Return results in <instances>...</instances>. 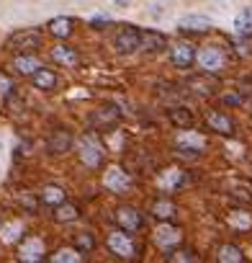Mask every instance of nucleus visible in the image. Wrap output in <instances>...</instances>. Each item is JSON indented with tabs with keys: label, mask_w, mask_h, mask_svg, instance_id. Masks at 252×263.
Instances as JSON below:
<instances>
[{
	"label": "nucleus",
	"mask_w": 252,
	"mask_h": 263,
	"mask_svg": "<svg viewBox=\"0 0 252 263\" xmlns=\"http://www.w3.org/2000/svg\"><path fill=\"white\" fill-rule=\"evenodd\" d=\"M77 155H80V163L85 165V168H100L103 165V160H106V147L100 145V140L95 137V135H85L82 140H80V145H77Z\"/></svg>",
	"instance_id": "obj_1"
},
{
	"label": "nucleus",
	"mask_w": 252,
	"mask_h": 263,
	"mask_svg": "<svg viewBox=\"0 0 252 263\" xmlns=\"http://www.w3.org/2000/svg\"><path fill=\"white\" fill-rule=\"evenodd\" d=\"M41 42H44L41 31H36V29H24V31L11 34L8 42H6V47H8L13 54H26V52H36V49L41 47Z\"/></svg>",
	"instance_id": "obj_2"
},
{
	"label": "nucleus",
	"mask_w": 252,
	"mask_h": 263,
	"mask_svg": "<svg viewBox=\"0 0 252 263\" xmlns=\"http://www.w3.org/2000/svg\"><path fill=\"white\" fill-rule=\"evenodd\" d=\"M108 250L116 255V258H121V260H129V258H134L137 255V245H134V240H132V232H126V230H113L111 235H108Z\"/></svg>",
	"instance_id": "obj_3"
},
{
	"label": "nucleus",
	"mask_w": 252,
	"mask_h": 263,
	"mask_svg": "<svg viewBox=\"0 0 252 263\" xmlns=\"http://www.w3.org/2000/svg\"><path fill=\"white\" fill-rule=\"evenodd\" d=\"M113 219H116V224H118L121 230H126V232H137V230L144 227V214H142L137 206H132V204L116 206Z\"/></svg>",
	"instance_id": "obj_4"
},
{
	"label": "nucleus",
	"mask_w": 252,
	"mask_h": 263,
	"mask_svg": "<svg viewBox=\"0 0 252 263\" xmlns=\"http://www.w3.org/2000/svg\"><path fill=\"white\" fill-rule=\"evenodd\" d=\"M113 47H116L118 54H134L139 49V29L134 24L121 26L113 36Z\"/></svg>",
	"instance_id": "obj_5"
},
{
	"label": "nucleus",
	"mask_w": 252,
	"mask_h": 263,
	"mask_svg": "<svg viewBox=\"0 0 252 263\" xmlns=\"http://www.w3.org/2000/svg\"><path fill=\"white\" fill-rule=\"evenodd\" d=\"M196 62L201 65L203 72L216 75V72L224 70V65H226V54H224L219 47H203L201 52H196Z\"/></svg>",
	"instance_id": "obj_6"
},
{
	"label": "nucleus",
	"mask_w": 252,
	"mask_h": 263,
	"mask_svg": "<svg viewBox=\"0 0 252 263\" xmlns=\"http://www.w3.org/2000/svg\"><path fill=\"white\" fill-rule=\"evenodd\" d=\"M72 145H75V135L67 126H57V129H52V135L47 140V153L49 155H65V153L72 150Z\"/></svg>",
	"instance_id": "obj_7"
},
{
	"label": "nucleus",
	"mask_w": 252,
	"mask_h": 263,
	"mask_svg": "<svg viewBox=\"0 0 252 263\" xmlns=\"http://www.w3.org/2000/svg\"><path fill=\"white\" fill-rule=\"evenodd\" d=\"M185 88H188L191 93L201 96V98H208V96H214V93L219 90V80H216L211 72H198V75H191V78L185 80Z\"/></svg>",
	"instance_id": "obj_8"
},
{
	"label": "nucleus",
	"mask_w": 252,
	"mask_h": 263,
	"mask_svg": "<svg viewBox=\"0 0 252 263\" xmlns=\"http://www.w3.org/2000/svg\"><path fill=\"white\" fill-rule=\"evenodd\" d=\"M206 126L211 132H216V135H221V137H232L234 135V119L226 111H221V108L206 111Z\"/></svg>",
	"instance_id": "obj_9"
},
{
	"label": "nucleus",
	"mask_w": 252,
	"mask_h": 263,
	"mask_svg": "<svg viewBox=\"0 0 252 263\" xmlns=\"http://www.w3.org/2000/svg\"><path fill=\"white\" fill-rule=\"evenodd\" d=\"M170 62L178 67V70H191L196 65V47L191 42H178L173 44L170 49Z\"/></svg>",
	"instance_id": "obj_10"
},
{
	"label": "nucleus",
	"mask_w": 252,
	"mask_h": 263,
	"mask_svg": "<svg viewBox=\"0 0 252 263\" xmlns=\"http://www.w3.org/2000/svg\"><path fill=\"white\" fill-rule=\"evenodd\" d=\"M103 186L111 191V194H126L132 189V178H129V173L126 171H121V168H108L106 173H103Z\"/></svg>",
	"instance_id": "obj_11"
},
{
	"label": "nucleus",
	"mask_w": 252,
	"mask_h": 263,
	"mask_svg": "<svg viewBox=\"0 0 252 263\" xmlns=\"http://www.w3.org/2000/svg\"><path fill=\"white\" fill-rule=\"evenodd\" d=\"M139 49H144L147 54H162V52H167V36L155 29L139 31Z\"/></svg>",
	"instance_id": "obj_12"
},
{
	"label": "nucleus",
	"mask_w": 252,
	"mask_h": 263,
	"mask_svg": "<svg viewBox=\"0 0 252 263\" xmlns=\"http://www.w3.org/2000/svg\"><path fill=\"white\" fill-rule=\"evenodd\" d=\"M155 242L167 253L170 248H175V245L180 242V230H178V227H173L170 222H162V224L155 230Z\"/></svg>",
	"instance_id": "obj_13"
},
{
	"label": "nucleus",
	"mask_w": 252,
	"mask_h": 263,
	"mask_svg": "<svg viewBox=\"0 0 252 263\" xmlns=\"http://www.w3.org/2000/svg\"><path fill=\"white\" fill-rule=\"evenodd\" d=\"M47 250H44V242L39 237H29L24 240V245L18 248V258L26 260V263H34V260H44Z\"/></svg>",
	"instance_id": "obj_14"
},
{
	"label": "nucleus",
	"mask_w": 252,
	"mask_h": 263,
	"mask_svg": "<svg viewBox=\"0 0 252 263\" xmlns=\"http://www.w3.org/2000/svg\"><path fill=\"white\" fill-rule=\"evenodd\" d=\"M41 67V60L36 57V52H26V54H16L13 60V70L24 78H31L36 70Z\"/></svg>",
	"instance_id": "obj_15"
},
{
	"label": "nucleus",
	"mask_w": 252,
	"mask_h": 263,
	"mask_svg": "<svg viewBox=\"0 0 252 263\" xmlns=\"http://www.w3.org/2000/svg\"><path fill=\"white\" fill-rule=\"evenodd\" d=\"M31 83H34V88H36V90L52 93V90L57 88L59 78H57V72H54V70H49V67H44V65H41V67L31 75Z\"/></svg>",
	"instance_id": "obj_16"
},
{
	"label": "nucleus",
	"mask_w": 252,
	"mask_h": 263,
	"mask_svg": "<svg viewBox=\"0 0 252 263\" xmlns=\"http://www.w3.org/2000/svg\"><path fill=\"white\" fill-rule=\"evenodd\" d=\"M150 214H152L155 219H160V222H170V219L178 214V206H175V201H170L167 196H160V199L152 201Z\"/></svg>",
	"instance_id": "obj_17"
},
{
	"label": "nucleus",
	"mask_w": 252,
	"mask_h": 263,
	"mask_svg": "<svg viewBox=\"0 0 252 263\" xmlns=\"http://www.w3.org/2000/svg\"><path fill=\"white\" fill-rule=\"evenodd\" d=\"M52 217H54V222H59V224H70V222H77V219H80V206L65 199L62 204L52 206Z\"/></svg>",
	"instance_id": "obj_18"
},
{
	"label": "nucleus",
	"mask_w": 252,
	"mask_h": 263,
	"mask_svg": "<svg viewBox=\"0 0 252 263\" xmlns=\"http://www.w3.org/2000/svg\"><path fill=\"white\" fill-rule=\"evenodd\" d=\"M52 60H54L57 65H62V67H77V62H80V54H77V49H75V47L57 44V47L52 49Z\"/></svg>",
	"instance_id": "obj_19"
},
{
	"label": "nucleus",
	"mask_w": 252,
	"mask_h": 263,
	"mask_svg": "<svg viewBox=\"0 0 252 263\" xmlns=\"http://www.w3.org/2000/svg\"><path fill=\"white\" fill-rule=\"evenodd\" d=\"M47 29H49V34H52L54 39H70L72 31H75V21L67 18V16H59V18H52V21L47 24Z\"/></svg>",
	"instance_id": "obj_20"
},
{
	"label": "nucleus",
	"mask_w": 252,
	"mask_h": 263,
	"mask_svg": "<svg viewBox=\"0 0 252 263\" xmlns=\"http://www.w3.org/2000/svg\"><path fill=\"white\" fill-rule=\"evenodd\" d=\"M65 199H67V191H65L62 186H57V183L44 186V189H41V194H39V201H41V204H47V206H57V204H62Z\"/></svg>",
	"instance_id": "obj_21"
},
{
	"label": "nucleus",
	"mask_w": 252,
	"mask_h": 263,
	"mask_svg": "<svg viewBox=\"0 0 252 263\" xmlns=\"http://www.w3.org/2000/svg\"><path fill=\"white\" fill-rule=\"evenodd\" d=\"M208 29H214V21H211V18H206V16H188V18H183V21H180V31L203 34V31H208Z\"/></svg>",
	"instance_id": "obj_22"
},
{
	"label": "nucleus",
	"mask_w": 252,
	"mask_h": 263,
	"mask_svg": "<svg viewBox=\"0 0 252 263\" xmlns=\"http://www.w3.org/2000/svg\"><path fill=\"white\" fill-rule=\"evenodd\" d=\"M167 119H170V124L178 126V129H191V126H193V114H191L185 106L167 108Z\"/></svg>",
	"instance_id": "obj_23"
},
{
	"label": "nucleus",
	"mask_w": 252,
	"mask_h": 263,
	"mask_svg": "<svg viewBox=\"0 0 252 263\" xmlns=\"http://www.w3.org/2000/svg\"><path fill=\"white\" fill-rule=\"evenodd\" d=\"M72 248H75L77 253L88 255V253H93V250L98 248V240H95L93 232H77V235L72 237Z\"/></svg>",
	"instance_id": "obj_24"
},
{
	"label": "nucleus",
	"mask_w": 252,
	"mask_h": 263,
	"mask_svg": "<svg viewBox=\"0 0 252 263\" xmlns=\"http://www.w3.org/2000/svg\"><path fill=\"white\" fill-rule=\"evenodd\" d=\"M226 189H229V196L232 199L244 201V204H252V186L249 183H244V181H229Z\"/></svg>",
	"instance_id": "obj_25"
},
{
	"label": "nucleus",
	"mask_w": 252,
	"mask_h": 263,
	"mask_svg": "<svg viewBox=\"0 0 252 263\" xmlns=\"http://www.w3.org/2000/svg\"><path fill=\"white\" fill-rule=\"evenodd\" d=\"M175 147H178L180 155H201V150H203V140H201V137H193L191 132H188V137L178 140Z\"/></svg>",
	"instance_id": "obj_26"
},
{
	"label": "nucleus",
	"mask_w": 252,
	"mask_h": 263,
	"mask_svg": "<svg viewBox=\"0 0 252 263\" xmlns=\"http://www.w3.org/2000/svg\"><path fill=\"white\" fill-rule=\"evenodd\" d=\"M21 235H24V222H18V219L0 224V240L8 242V245L16 242V240H21Z\"/></svg>",
	"instance_id": "obj_27"
},
{
	"label": "nucleus",
	"mask_w": 252,
	"mask_h": 263,
	"mask_svg": "<svg viewBox=\"0 0 252 263\" xmlns=\"http://www.w3.org/2000/svg\"><path fill=\"white\" fill-rule=\"evenodd\" d=\"M216 260L219 263H242L244 260V253L237 248V245H221L219 248V253H216Z\"/></svg>",
	"instance_id": "obj_28"
},
{
	"label": "nucleus",
	"mask_w": 252,
	"mask_h": 263,
	"mask_svg": "<svg viewBox=\"0 0 252 263\" xmlns=\"http://www.w3.org/2000/svg\"><path fill=\"white\" fill-rule=\"evenodd\" d=\"M226 222H229V227H234V230H249V227H252V214H249L247 209H237V212H229Z\"/></svg>",
	"instance_id": "obj_29"
},
{
	"label": "nucleus",
	"mask_w": 252,
	"mask_h": 263,
	"mask_svg": "<svg viewBox=\"0 0 252 263\" xmlns=\"http://www.w3.org/2000/svg\"><path fill=\"white\" fill-rule=\"evenodd\" d=\"M170 263H196L198 260V255H196V250H191V248H170L167 250V255H165Z\"/></svg>",
	"instance_id": "obj_30"
},
{
	"label": "nucleus",
	"mask_w": 252,
	"mask_h": 263,
	"mask_svg": "<svg viewBox=\"0 0 252 263\" xmlns=\"http://www.w3.org/2000/svg\"><path fill=\"white\" fill-rule=\"evenodd\" d=\"M49 260H54V263H80L82 253H77L75 248H59L54 255H49Z\"/></svg>",
	"instance_id": "obj_31"
},
{
	"label": "nucleus",
	"mask_w": 252,
	"mask_h": 263,
	"mask_svg": "<svg viewBox=\"0 0 252 263\" xmlns=\"http://www.w3.org/2000/svg\"><path fill=\"white\" fill-rule=\"evenodd\" d=\"M13 93H16V83H13V78H11L8 72H3V70H0V98H3V101H8Z\"/></svg>",
	"instance_id": "obj_32"
},
{
	"label": "nucleus",
	"mask_w": 252,
	"mask_h": 263,
	"mask_svg": "<svg viewBox=\"0 0 252 263\" xmlns=\"http://www.w3.org/2000/svg\"><path fill=\"white\" fill-rule=\"evenodd\" d=\"M93 121H103L106 126H113V124L118 121V111H116L113 106H108V108H98L95 116H93Z\"/></svg>",
	"instance_id": "obj_33"
},
{
	"label": "nucleus",
	"mask_w": 252,
	"mask_h": 263,
	"mask_svg": "<svg viewBox=\"0 0 252 263\" xmlns=\"http://www.w3.org/2000/svg\"><path fill=\"white\" fill-rule=\"evenodd\" d=\"M160 183L167 186V189H180V186L185 183V173H183V171H170L167 176L160 178Z\"/></svg>",
	"instance_id": "obj_34"
},
{
	"label": "nucleus",
	"mask_w": 252,
	"mask_h": 263,
	"mask_svg": "<svg viewBox=\"0 0 252 263\" xmlns=\"http://www.w3.org/2000/svg\"><path fill=\"white\" fill-rule=\"evenodd\" d=\"M234 26H237V31L239 34H244V36H252V8H247L237 21H234Z\"/></svg>",
	"instance_id": "obj_35"
}]
</instances>
